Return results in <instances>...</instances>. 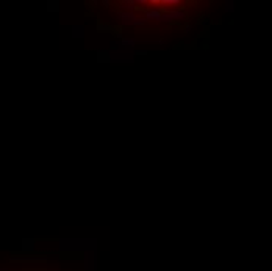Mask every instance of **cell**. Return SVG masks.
Segmentation results:
<instances>
[{"label": "cell", "instance_id": "cell-2", "mask_svg": "<svg viewBox=\"0 0 272 271\" xmlns=\"http://www.w3.org/2000/svg\"><path fill=\"white\" fill-rule=\"evenodd\" d=\"M174 19H185V13H181V11H170V13H161V17L160 20L163 22H170Z\"/></svg>", "mask_w": 272, "mask_h": 271}, {"label": "cell", "instance_id": "cell-4", "mask_svg": "<svg viewBox=\"0 0 272 271\" xmlns=\"http://www.w3.org/2000/svg\"><path fill=\"white\" fill-rule=\"evenodd\" d=\"M160 5H180V0H160Z\"/></svg>", "mask_w": 272, "mask_h": 271}, {"label": "cell", "instance_id": "cell-5", "mask_svg": "<svg viewBox=\"0 0 272 271\" xmlns=\"http://www.w3.org/2000/svg\"><path fill=\"white\" fill-rule=\"evenodd\" d=\"M122 46H127V47L135 46V39H122Z\"/></svg>", "mask_w": 272, "mask_h": 271}, {"label": "cell", "instance_id": "cell-6", "mask_svg": "<svg viewBox=\"0 0 272 271\" xmlns=\"http://www.w3.org/2000/svg\"><path fill=\"white\" fill-rule=\"evenodd\" d=\"M147 3H150V5H160V0H150V2H147Z\"/></svg>", "mask_w": 272, "mask_h": 271}, {"label": "cell", "instance_id": "cell-1", "mask_svg": "<svg viewBox=\"0 0 272 271\" xmlns=\"http://www.w3.org/2000/svg\"><path fill=\"white\" fill-rule=\"evenodd\" d=\"M119 19L124 22V24H128V25H142L144 22V19H139L138 16L135 14V13H119Z\"/></svg>", "mask_w": 272, "mask_h": 271}, {"label": "cell", "instance_id": "cell-3", "mask_svg": "<svg viewBox=\"0 0 272 271\" xmlns=\"http://www.w3.org/2000/svg\"><path fill=\"white\" fill-rule=\"evenodd\" d=\"M161 13H163V9H150L144 16V20H160Z\"/></svg>", "mask_w": 272, "mask_h": 271}]
</instances>
